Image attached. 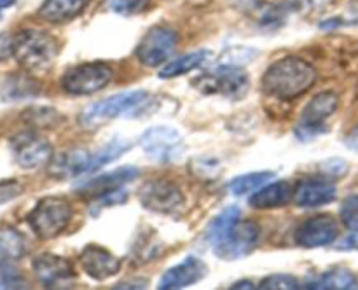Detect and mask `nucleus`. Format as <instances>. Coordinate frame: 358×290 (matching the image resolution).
I'll list each match as a JSON object with an SVG mask.
<instances>
[{"instance_id":"nucleus-17","label":"nucleus","mask_w":358,"mask_h":290,"mask_svg":"<svg viewBox=\"0 0 358 290\" xmlns=\"http://www.w3.org/2000/svg\"><path fill=\"white\" fill-rule=\"evenodd\" d=\"M138 175H140V170L135 166L115 168V170L96 175L94 178L87 180L86 184H83L79 189H77V192H80L83 196H90L91 199H96L100 198V196L108 194V192H114L117 191V189H122V185L133 182Z\"/></svg>"},{"instance_id":"nucleus-7","label":"nucleus","mask_w":358,"mask_h":290,"mask_svg":"<svg viewBox=\"0 0 358 290\" xmlns=\"http://www.w3.org/2000/svg\"><path fill=\"white\" fill-rule=\"evenodd\" d=\"M339 98L332 91H322L317 96L310 100V103L304 107L303 114H301L299 124L296 126V136L303 142L315 138L320 133L327 131V122L329 117L334 115L338 110Z\"/></svg>"},{"instance_id":"nucleus-38","label":"nucleus","mask_w":358,"mask_h":290,"mask_svg":"<svg viewBox=\"0 0 358 290\" xmlns=\"http://www.w3.org/2000/svg\"><path fill=\"white\" fill-rule=\"evenodd\" d=\"M14 2H16V0H0V13H2L3 9H7V7L14 6Z\"/></svg>"},{"instance_id":"nucleus-32","label":"nucleus","mask_w":358,"mask_h":290,"mask_svg":"<svg viewBox=\"0 0 358 290\" xmlns=\"http://www.w3.org/2000/svg\"><path fill=\"white\" fill-rule=\"evenodd\" d=\"M343 224L348 227L350 231L358 229V194H352L341 203V210H339Z\"/></svg>"},{"instance_id":"nucleus-6","label":"nucleus","mask_w":358,"mask_h":290,"mask_svg":"<svg viewBox=\"0 0 358 290\" xmlns=\"http://www.w3.org/2000/svg\"><path fill=\"white\" fill-rule=\"evenodd\" d=\"M112 75L114 72L107 63H80V65L70 66L62 75L59 84L65 93L73 94V96H87V94L103 89L112 80Z\"/></svg>"},{"instance_id":"nucleus-15","label":"nucleus","mask_w":358,"mask_h":290,"mask_svg":"<svg viewBox=\"0 0 358 290\" xmlns=\"http://www.w3.org/2000/svg\"><path fill=\"white\" fill-rule=\"evenodd\" d=\"M83 271L94 282H105L121 271V259L100 245H87L80 252Z\"/></svg>"},{"instance_id":"nucleus-11","label":"nucleus","mask_w":358,"mask_h":290,"mask_svg":"<svg viewBox=\"0 0 358 290\" xmlns=\"http://www.w3.org/2000/svg\"><path fill=\"white\" fill-rule=\"evenodd\" d=\"M10 150L16 163L27 170L48 164L52 157L51 143L31 129L14 136L10 140Z\"/></svg>"},{"instance_id":"nucleus-31","label":"nucleus","mask_w":358,"mask_h":290,"mask_svg":"<svg viewBox=\"0 0 358 290\" xmlns=\"http://www.w3.org/2000/svg\"><path fill=\"white\" fill-rule=\"evenodd\" d=\"M261 289L266 290H296L299 289V280L290 275H271L261 282Z\"/></svg>"},{"instance_id":"nucleus-30","label":"nucleus","mask_w":358,"mask_h":290,"mask_svg":"<svg viewBox=\"0 0 358 290\" xmlns=\"http://www.w3.org/2000/svg\"><path fill=\"white\" fill-rule=\"evenodd\" d=\"M27 280L9 261H0V289H24Z\"/></svg>"},{"instance_id":"nucleus-5","label":"nucleus","mask_w":358,"mask_h":290,"mask_svg":"<svg viewBox=\"0 0 358 290\" xmlns=\"http://www.w3.org/2000/svg\"><path fill=\"white\" fill-rule=\"evenodd\" d=\"M147 101H149V93L143 89L112 94L105 100L90 105L80 114V122L86 126H93L105 121H112V119L124 117V115H131L142 107H145Z\"/></svg>"},{"instance_id":"nucleus-26","label":"nucleus","mask_w":358,"mask_h":290,"mask_svg":"<svg viewBox=\"0 0 358 290\" xmlns=\"http://www.w3.org/2000/svg\"><path fill=\"white\" fill-rule=\"evenodd\" d=\"M27 254V240L14 227H0V261H17Z\"/></svg>"},{"instance_id":"nucleus-2","label":"nucleus","mask_w":358,"mask_h":290,"mask_svg":"<svg viewBox=\"0 0 358 290\" xmlns=\"http://www.w3.org/2000/svg\"><path fill=\"white\" fill-rule=\"evenodd\" d=\"M10 56L27 72H44L56 61L58 41L44 30H21L10 38Z\"/></svg>"},{"instance_id":"nucleus-20","label":"nucleus","mask_w":358,"mask_h":290,"mask_svg":"<svg viewBox=\"0 0 358 290\" xmlns=\"http://www.w3.org/2000/svg\"><path fill=\"white\" fill-rule=\"evenodd\" d=\"M294 199V189L289 182L278 180V182H268L262 185L259 191L248 199V205L252 208L257 210H273V208H282V206L289 205Z\"/></svg>"},{"instance_id":"nucleus-36","label":"nucleus","mask_w":358,"mask_h":290,"mask_svg":"<svg viewBox=\"0 0 358 290\" xmlns=\"http://www.w3.org/2000/svg\"><path fill=\"white\" fill-rule=\"evenodd\" d=\"M346 145H348L350 149L358 150V128L348 136V138H346Z\"/></svg>"},{"instance_id":"nucleus-3","label":"nucleus","mask_w":358,"mask_h":290,"mask_svg":"<svg viewBox=\"0 0 358 290\" xmlns=\"http://www.w3.org/2000/svg\"><path fill=\"white\" fill-rule=\"evenodd\" d=\"M72 205L63 198H42L28 213L27 222L35 236L41 240H52L59 236L72 220Z\"/></svg>"},{"instance_id":"nucleus-9","label":"nucleus","mask_w":358,"mask_h":290,"mask_svg":"<svg viewBox=\"0 0 358 290\" xmlns=\"http://www.w3.org/2000/svg\"><path fill=\"white\" fill-rule=\"evenodd\" d=\"M138 199L143 208L159 215H171L180 212L184 206V192L170 180H150L142 185L138 191Z\"/></svg>"},{"instance_id":"nucleus-1","label":"nucleus","mask_w":358,"mask_h":290,"mask_svg":"<svg viewBox=\"0 0 358 290\" xmlns=\"http://www.w3.org/2000/svg\"><path fill=\"white\" fill-rule=\"evenodd\" d=\"M317 80V70L306 59L285 56L268 66L261 87L268 96L289 101L306 93Z\"/></svg>"},{"instance_id":"nucleus-8","label":"nucleus","mask_w":358,"mask_h":290,"mask_svg":"<svg viewBox=\"0 0 358 290\" xmlns=\"http://www.w3.org/2000/svg\"><path fill=\"white\" fill-rule=\"evenodd\" d=\"M177 31L168 27H154L138 42L135 55L142 65L154 68L168 63L177 49Z\"/></svg>"},{"instance_id":"nucleus-22","label":"nucleus","mask_w":358,"mask_h":290,"mask_svg":"<svg viewBox=\"0 0 358 290\" xmlns=\"http://www.w3.org/2000/svg\"><path fill=\"white\" fill-rule=\"evenodd\" d=\"M41 93V84L30 75L24 73H13L7 77L2 84V100L6 101H17L27 100V98H35Z\"/></svg>"},{"instance_id":"nucleus-27","label":"nucleus","mask_w":358,"mask_h":290,"mask_svg":"<svg viewBox=\"0 0 358 290\" xmlns=\"http://www.w3.org/2000/svg\"><path fill=\"white\" fill-rule=\"evenodd\" d=\"M273 178H275V173H273V171H255V173L240 175V177L233 178V180L227 184V191L233 196L250 194V192L259 191L262 185L271 182Z\"/></svg>"},{"instance_id":"nucleus-35","label":"nucleus","mask_w":358,"mask_h":290,"mask_svg":"<svg viewBox=\"0 0 358 290\" xmlns=\"http://www.w3.org/2000/svg\"><path fill=\"white\" fill-rule=\"evenodd\" d=\"M336 248L338 250H358V229L352 231V234L346 236L339 245H336Z\"/></svg>"},{"instance_id":"nucleus-33","label":"nucleus","mask_w":358,"mask_h":290,"mask_svg":"<svg viewBox=\"0 0 358 290\" xmlns=\"http://www.w3.org/2000/svg\"><path fill=\"white\" fill-rule=\"evenodd\" d=\"M56 117H58V114H56L55 110L44 107L31 108V110L24 112V119H27L31 126H35V128H44V126L52 124V122H56Z\"/></svg>"},{"instance_id":"nucleus-29","label":"nucleus","mask_w":358,"mask_h":290,"mask_svg":"<svg viewBox=\"0 0 358 290\" xmlns=\"http://www.w3.org/2000/svg\"><path fill=\"white\" fill-rule=\"evenodd\" d=\"M105 6L119 16H136L149 7V0H105Z\"/></svg>"},{"instance_id":"nucleus-21","label":"nucleus","mask_w":358,"mask_h":290,"mask_svg":"<svg viewBox=\"0 0 358 290\" xmlns=\"http://www.w3.org/2000/svg\"><path fill=\"white\" fill-rule=\"evenodd\" d=\"M90 0H44L38 7V16L49 23H69L86 10Z\"/></svg>"},{"instance_id":"nucleus-24","label":"nucleus","mask_w":358,"mask_h":290,"mask_svg":"<svg viewBox=\"0 0 358 290\" xmlns=\"http://www.w3.org/2000/svg\"><path fill=\"white\" fill-rule=\"evenodd\" d=\"M241 219V212L238 206H227L224 208L212 222L208 224V229H206V240H208L210 248H217L224 240L227 238V234L233 231V227L236 226L238 220Z\"/></svg>"},{"instance_id":"nucleus-23","label":"nucleus","mask_w":358,"mask_h":290,"mask_svg":"<svg viewBox=\"0 0 358 290\" xmlns=\"http://www.w3.org/2000/svg\"><path fill=\"white\" fill-rule=\"evenodd\" d=\"M311 290H355L358 289V278L350 269L336 268L322 273L317 280L306 283Z\"/></svg>"},{"instance_id":"nucleus-16","label":"nucleus","mask_w":358,"mask_h":290,"mask_svg":"<svg viewBox=\"0 0 358 290\" xmlns=\"http://www.w3.org/2000/svg\"><path fill=\"white\" fill-rule=\"evenodd\" d=\"M206 273H208V268H206L205 262L201 259L194 257V255H189L180 264L173 266V268L166 269L163 273V276L159 278V283H157V289H185V287H191L194 283L201 282L206 276Z\"/></svg>"},{"instance_id":"nucleus-19","label":"nucleus","mask_w":358,"mask_h":290,"mask_svg":"<svg viewBox=\"0 0 358 290\" xmlns=\"http://www.w3.org/2000/svg\"><path fill=\"white\" fill-rule=\"evenodd\" d=\"M91 163V154L83 149L66 150V152L52 156L49 161V175L59 180H69V178H77L80 175H87Z\"/></svg>"},{"instance_id":"nucleus-13","label":"nucleus","mask_w":358,"mask_h":290,"mask_svg":"<svg viewBox=\"0 0 358 290\" xmlns=\"http://www.w3.org/2000/svg\"><path fill=\"white\" fill-rule=\"evenodd\" d=\"M338 222L331 215H317L304 220L294 233V241L303 248H320L334 243L338 238Z\"/></svg>"},{"instance_id":"nucleus-4","label":"nucleus","mask_w":358,"mask_h":290,"mask_svg":"<svg viewBox=\"0 0 358 290\" xmlns=\"http://www.w3.org/2000/svg\"><path fill=\"white\" fill-rule=\"evenodd\" d=\"M196 89L205 94H217V96L240 100L247 94L250 87V77L238 65H220L212 72L199 75L192 82Z\"/></svg>"},{"instance_id":"nucleus-18","label":"nucleus","mask_w":358,"mask_h":290,"mask_svg":"<svg viewBox=\"0 0 358 290\" xmlns=\"http://www.w3.org/2000/svg\"><path fill=\"white\" fill-rule=\"evenodd\" d=\"M338 196V189L334 184L317 178H308L297 184L294 189V201L301 208H318L332 203Z\"/></svg>"},{"instance_id":"nucleus-37","label":"nucleus","mask_w":358,"mask_h":290,"mask_svg":"<svg viewBox=\"0 0 358 290\" xmlns=\"http://www.w3.org/2000/svg\"><path fill=\"white\" fill-rule=\"evenodd\" d=\"M233 289H255V285H252V282H238L234 283Z\"/></svg>"},{"instance_id":"nucleus-10","label":"nucleus","mask_w":358,"mask_h":290,"mask_svg":"<svg viewBox=\"0 0 358 290\" xmlns=\"http://www.w3.org/2000/svg\"><path fill=\"white\" fill-rule=\"evenodd\" d=\"M261 238V227L254 220H238L226 240L213 248V254L226 261H236L250 255L255 250Z\"/></svg>"},{"instance_id":"nucleus-12","label":"nucleus","mask_w":358,"mask_h":290,"mask_svg":"<svg viewBox=\"0 0 358 290\" xmlns=\"http://www.w3.org/2000/svg\"><path fill=\"white\" fill-rule=\"evenodd\" d=\"M140 147L150 159L166 163L182 152V136L170 126H154L140 136Z\"/></svg>"},{"instance_id":"nucleus-14","label":"nucleus","mask_w":358,"mask_h":290,"mask_svg":"<svg viewBox=\"0 0 358 290\" xmlns=\"http://www.w3.org/2000/svg\"><path fill=\"white\" fill-rule=\"evenodd\" d=\"M31 269L44 287L55 289L76 280V269L69 259L55 254H41L31 261Z\"/></svg>"},{"instance_id":"nucleus-25","label":"nucleus","mask_w":358,"mask_h":290,"mask_svg":"<svg viewBox=\"0 0 358 290\" xmlns=\"http://www.w3.org/2000/svg\"><path fill=\"white\" fill-rule=\"evenodd\" d=\"M210 51H194V52H189V55L180 56L177 59H171L168 61L163 68L159 70V77L161 79H173V77H180L185 75V73L192 72V70H198L205 65L206 61L210 59Z\"/></svg>"},{"instance_id":"nucleus-28","label":"nucleus","mask_w":358,"mask_h":290,"mask_svg":"<svg viewBox=\"0 0 358 290\" xmlns=\"http://www.w3.org/2000/svg\"><path fill=\"white\" fill-rule=\"evenodd\" d=\"M128 150H129V143L126 142V140L115 138L112 140V142H108L107 145L101 147L96 154H91V163H90V170H87V175L96 173V171L101 170L105 164L115 161L119 156L128 152Z\"/></svg>"},{"instance_id":"nucleus-34","label":"nucleus","mask_w":358,"mask_h":290,"mask_svg":"<svg viewBox=\"0 0 358 290\" xmlns=\"http://www.w3.org/2000/svg\"><path fill=\"white\" fill-rule=\"evenodd\" d=\"M23 192V187L17 180H2L0 182V205L10 203Z\"/></svg>"}]
</instances>
